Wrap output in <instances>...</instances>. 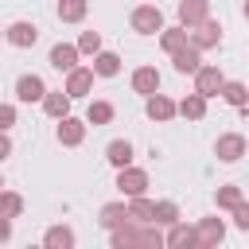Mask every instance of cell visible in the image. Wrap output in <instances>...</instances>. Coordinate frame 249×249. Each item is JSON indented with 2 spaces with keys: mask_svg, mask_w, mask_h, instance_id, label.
Masks as SVG:
<instances>
[{
  "mask_svg": "<svg viewBox=\"0 0 249 249\" xmlns=\"http://www.w3.org/2000/svg\"><path fill=\"white\" fill-rule=\"evenodd\" d=\"M113 245L117 249H128V245H144V249H160L163 245V237L156 233V230H136V226H117L113 230Z\"/></svg>",
  "mask_w": 249,
  "mask_h": 249,
  "instance_id": "cell-1",
  "label": "cell"
},
{
  "mask_svg": "<svg viewBox=\"0 0 249 249\" xmlns=\"http://www.w3.org/2000/svg\"><path fill=\"white\" fill-rule=\"evenodd\" d=\"M132 31H140V35H156V31H163V16H160V8H156V4L136 8V12H132Z\"/></svg>",
  "mask_w": 249,
  "mask_h": 249,
  "instance_id": "cell-2",
  "label": "cell"
},
{
  "mask_svg": "<svg viewBox=\"0 0 249 249\" xmlns=\"http://www.w3.org/2000/svg\"><path fill=\"white\" fill-rule=\"evenodd\" d=\"M222 86H226V78H222L218 66H198V70H195V93L214 97V93H222Z\"/></svg>",
  "mask_w": 249,
  "mask_h": 249,
  "instance_id": "cell-3",
  "label": "cell"
},
{
  "mask_svg": "<svg viewBox=\"0 0 249 249\" xmlns=\"http://www.w3.org/2000/svg\"><path fill=\"white\" fill-rule=\"evenodd\" d=\"M214 152H218V160H222V163H233V160H241V156H245V136L226 132V136H218Z\"/></svg>",
  "mask_w": 249,
  "mask_h": 249,
  "instance_id": "cell-4",
  "label": "cell"
},
{
  "mask_svg": "<svg viewBox=\"0 0 249 249\" xmlns=\"http://www.w3.org/2000/svg\"><path fill=\"white\" fill-rule=\"evenodd\" d=\"M117 187H121V195L136 198V195H144V187H148V175H144L140 167H121V175H117Z\"/></svg>",
  "mask_w": 249,
  "mask_h": 249,
  "instance_id": "cell-5",
  "label": "cell"
},
{
  "mask_svg": "<svg viewBox=\"0 0 249 249\" xmlns=\"http://www.w3.org/2000/svg\"><path fill=\"white\" fill-rule=\"evenodd\" d=\"M89 86H93V66H74L70 78H66V93L70 97H86Z\"/></svg>",
  "mask_w": 249,
  "mask_h": 249,
  "instance_id": "cell-6",
  "label": "cell"
},
{
  "mask_svg": "<svg viewBox=\"0 0 249 249\" xmlns=\"http://www.w3.org/2000/svg\"><path fill=\"white\" fill-rule=\"evenodd\" d=\"M43 93H47V86H43L39 74H23V78L16 82V97L27 101V105H31V101H43Z\"/></svg>",
  "mask_w": 249,
  "mask_h": 249,
  "instance_id": "cell-7",
  "label": "cell"
},
{
  "mask_svg": "<svg viewBox=\"0 0 249 249\" xmlns=\"http://www.w3.org/2000/svg\"><path fill=\"white\" fill-rule=\"evenodd\" d=\"M226 237V226L218 222V218H206L198 230H195V245H202V249H210V245H218Z\"/></svg>",
  "mask_w": 249,
  "mask_h": 249,
  "instance_id": "cell-8",
  "label": "cell"
},
{
  "mask_svg": "<svg viewBox=\"0 0 249 249\" xmlns=\"http://www.w3.org/2000/svg\"><path fill=\"white\" fill-rule=\"evenodd\" d=\"M51 66L70 74V70L78 66V47H70V43H54V47H51Z\"/></svg>",
  "mask_w": 249,
  "mask_h": 249,
  "instance_id": "cell-9",
  "label": "cell"
},
{
  "mask_svg": "<svg viewBox=\"0 0 249 249\" xmlns=\"http://www.w3.org/2000/svg\"><path fill=\"white\" fill-rule=\"evenodd\" d=\"M4 35H8V43H12V47H31V43L39 39V27H35V23H23V19H19V23H12V27L4 31Z\"/></svg>",
  "mask_w": 249,
  "mask_h": 249,
  "instance_id": "cell-10",
  "label": "cell"
},
{
  "mask_svg": "<svg viewBox=\"0 0 249 249\" xmlns=\"http://www.w3.org/2000/svg\"><path fill=\"white\" fill-rule=\"evenodd\" d=\"M171 54H175V70H179V74H195V70L202 66V62H198V47H195V43H183V47H179V51H171Z\"/></svg>",
  "mask_w": 249,
  "mask_h": 249,
  "instance_id": "cell-11",
  "label": "cell"
},
{
  "mask_svg": "<svg viewBox=\"0 0 249 249\" xmlns=\"http://www.w3.org/2000/svg\"><path fill=\"white\" fill-rule=\"evenodd\" d=\"M179 109H175V101L171 97H163V93H148V117L152 121H171Z\"/></svg>",
  "mask_w": 249,
  "mask_h": 249,
  "instance_id": "cell-12",
  "label": "cell"
},
{
  "mask_svg": "<svg viewBox=\"0 0 249 249\" xmlns=\"http://www.w3.org/2000/svg\"><path fill=\"white\" fill-rule=\"evenodd\" d=\"M179 19H183V27L202 23V19H206V0H183V4H179Z\"/></svg>",
  "mask_w": 249,
  "mask_h": 249,
  "instance_id": "cell-13",
  "label": "cell"
},
{
  "mask_svg": "<svg viewBox=\"0 0 249 249\" xmlns=\"http://www.w3.org/2000/svg\"><path fill=\"white\" fill-rule=\"evenodd\" d=\"M132 89H136V93H156V89H160V74H156L152 66H140V70L132 74Z\"/></svg>",
  "mask_w": 249,
  "mask_h": 249,
  "instance_id": "cell-14",
  "label": "cell"
},
{
  "mask_svg": "<svg viewBox=\"0 0 249 249\" xmlns=\"http://www.w3.org/2000/svg\"><path fill=\"white\" fill-rule=\"evenodd\" d=\"M82 132H86V128H82V121H74L70 113H66V117H58V140H62V144H82Z\"/></svg>",
  "mask_w": 249,
  "mask_h": 249,
  "instance_id": "cell-15",
  "label": "cell"
},
{
  "mask_svg": "<svg viewBox=\"0 0 249 249\" xmlns=\"http://www.w3.org/2000/svg\"><path fill=\"white\" fill-rule=\"evenodd\" d=\"M105 160H109L117 171H121V167H128V160H132V144H128V140H113V144L105 148Z\"/></svg>",
  "mask_w": 249,
  "mask_h": 249,
  "instance_id": "cell-16",
  "label": "cell"
},
{
  "mask_svg": "<svg viewBox=\"0 0 249 249\" xmlns=\"http://www.w3.org/2000/svg\"><path fill=\"white\" fill-rule=\"evenodd\" d=\"M218 39H222V27H218L214 19H202V23H198V35H195L191 43H195V47L202 51V47H214Z\"/></svg>",
  "mask_w": 249,
  "mask_h": 249,
  "instance_id": "cell-17",
  "label": "cell"
},
{
  "mask_svg": "<svg viewBox=\"0 0 249 249\" xmlns=\"http://www.w3.org/2000/svg\"><path fill=\"white\" fill-rule=\"evenodd\" d=\"M121 70V58L113 54V51H97L93 54V74H101V78H113Z\"/></svg>",
  "mask_w": 249,
  "mask_h": 249,
  "instance_id": "cell-18",
  "label": "cell"
},
{
  "mask_svg": "<svg viewBox=\"0 0 249 249\" xmlns=\"http://www.w3.org/2000/svg\"><path fill=\"white\" fill-rule=\"evenodd\" d=\"M43 109H47L51 117H66V113H70V93H66V89H58V93H43Z\"/></svg>",
  "mask_w": 249,
  "mask_h": 249,
  "instance_id": "cell-19",
  "label": "cell"
},
{
  "mask_svg": "<svg viewBox=\"0 0 249 249\" xmlns=\"http://www.w3.org/2000/svg\"><path fill=\"white\" fill-rule=\"evenodd\" d=\"M152 214H156V202H148L144 195H136L132 206H128V218L132 222H152Z\"/></svg>",
  "mask_w": 249,
  "mask_h": 249,
  "instance_id": "cell-20",
  "label": "cell"
},
{
  "mask_svg": "<svg viewBox=\"0 0 249 249\" xmlns=\"http://www.w3.org/2000/svg\"><path fill=\"white\" fill-rule=\"evenodd\" d=\"M124 218H128V206H121V202H109V206L101 210V226H105V230H117Z\"/></svg>",
  "mask_w": 249,
  "mask_h": 249,
  "instance_id": "cell-21",
  "label": "cell"
},
{
  "mask_svg": "<svg viewBox=\"0 0 249 249\" xmlns=\"http://www.w3.org/2000/svg\"><path fill=\"white\" fill-rule=\"evenodd\" d=\"M82 16H86V0H58V19L78 23Z\"/></svg>",
  "mask_w": 249,
  "mask_h": 249,
  "instance_id": "cell-22",
  "label": "cell"
},
{
  "mask_svg": "<svg viewBox=\"0 0 249 249\" xmlns=\"http://www.w3.org/2000/svg\"><path fill=\"white\" fill-rule=\"evenodd\" d=\"M175 109H179L183 117H191V121H198V117L206 113V97H202V93H191V97H187L183 105H175Z\"/></svg>",
  "mask_w": 249,
  "mask_h": 249,
  "instance_id": "cell-23",
  "label": "cell"
},
{
  "mask_svg": "<svg viewBox=\"0 0 249 249\" xmlns=\"http://www.w3.org/2000/svg\"><path fill=\"white\" fill-rule=\"evenodd\" d=\"M51 249H70L74 245V233L66 230V226H54V230H47V237H43Z\"/></svg>",
  "mask_w": 249,
  "mask_h": 249,
  "instance_id": "cell-24",
  "label": "cell"
},
{
  "mask_svg": "<svg viewBox=\"0 0 249 249\" xmlns=\"http://www.w3.org/2000/svg\"><path fill=\"white\" fill-rule=\"evenodd\" d=\"M183 43H187V27H167V31L160 35V47H163V51H179Z\"/></svg>",
  "mask_w": 249,
  "mask_h": 249,
  "instance_id": "cell-25",
  "label": "cell"
},
{
  "mask_svg": "<svg viewBox=\"0 0 249 249\" xmlns=\"http://www.w3.org/2000/svg\"><path fill=\"white\" fill-rule=\"evenodd\" d=\"M222 97H226L230 105H237V109H241V105L249 101V89H245L241 82H226V86H222Z\"/></svg>",
  "mask_w": 249,
  "mask_h": 249,
  "instance_id": "cell-26",
  "label": "cell"
},
{
  "mask_svg": "<svg viewBox=\"0 0 249 249\" xmlns=\"http://www.w3.org/2000/svg\"><path fill=\"white\" fill-rule=\"evenodd\" d=\"M167 245H195V230L191 226H179V222H171V233H167Z\"/></svg>",
  "mask_w": 249,
  "mask_h": 249,
  "instance_id": "cell-27",
  "label": "cell"
},
{
  "mask_svg": "<svg viewBox=\"0 0 249 249\" xmlns=\"http://www.w3.org/2000/svg\"><path fill=\"white\" fill-rule=\"evenodd\" d=\"M86 117H89V124H109V121H113V105H109V101H93Z\"/></svg>",
  "mask_w": 249,
  "mask_h": 249,
  "instance_id": "cell-28",
  "label": "cell"
},
{
  "mask_svg": "<svg viewBox=\"0 0 249 249\" xmlns=\"http://www.w3.org/2000/svg\"><path fill=\"white\" fill-rule=\"evenodd\" d=\"M19 210H23V198L12 195V191H0V214H4V218H16Z\"/></svg>",
  "mask_w": 249,
  "mask_h": 249,
  "instance_id": "cell-29",
  "label": "cell"
},
{
  "mask_svg": "<svg viewBox=\"0 0 249 249\" xmlns=\"http://www.w3.org/2000/svg\"><path fill=\"white\" fill-rule=\"evenodd\" d=\"M152 222H163V226L179 222V206H175V202H156V214H152Z\"/></svg>",
  "mask_w": 249,
  "mask_h": 249,
  "instance_id": "cell-30",
  "label": "cell"
},
{
  "mask_svg": "<svg viewBox=\"0 0 249 249\" xmlns=\"http://www.w3.org/2000/svg\"><path fill=\"white\" fill-rule=\"evenodd\" d=\"M78 51H86V54H97V51H101V35H97V31H82V39H78Z\"/></svg>",
  "mask_w": 249,
  "mask_h": 249,
  "instance_id": "cell-31",
  "label": "cell"
},
{
  "mask_svg": "<svg viewBox=\"0 0 249 249\" xmlns=\"http://www.w3.org/2000/svg\"><path fill=\"white\" fill-rule=\"evenodd\" d=\"M237 202H241V191H237V187H222V191H218V206H226V210H233Z\"/></svg>",
  "mask_w": 249,
  "mask_h": 249,
  "instance_id": "cell-32",
  "label": "cell"
},
{
  "mask_svg": "<svg viewBox=\"0 0 249 249\" xmlns=\"http://www.w3.org/2000/svg\"><path fill=\"white\" fill-rule=\"evenodd\" d=\"M12 124H16V109L12 105H0V132H8Z\"/></svg>",
  "mask_w": 249,
  "mask_h": 249,
  "instance_id": "cell-33",
  "label": "cell"
},
{
  "mask_svg": "<svg viewBox=\"0 0 249 249\" xmlns=\"http://www.w3.org/2000/svg\"><path fill=\"white\" fill-rule=\"evenodd\" d=\"M233 222H237L241 230H249V202H237V206H233Z\"/></svg>",
  "mask_w": 249,
  "mask_h": 249,
  "instance_id": "cell-34",
  "label": "cell"
},
{
  "mask_svg": "<svg viewBox=\"0 0 249 249\" xmlns=\"http://www.w3.org/2000/svg\"><path fill=\"white\" fill-rule=\"evenodd\" d=\"M8 237H12V222L0 214V241H8Z\"/></svg>",
  "mask_w": 249,
  "mask_h": 249,
  "instance_id": "cell-35",
  "label": "cell"
},
{
  "mask_svg": "<svg viewBox=\"0 0 249 249\" xmlns=\"http://www.w3.org/2000/svg\"><path fill=\"white\" fill-rule=\"evenodd\" d=\"M4 156H12V140L0 132V160H4Z\"/></svg>",
  "mask_w": 249,
  "mask_h": 249,
  "instance_id": "cell-36",
  "label": "cell"
},
{
  "mask_svg": "<svg viewBox=\"0 0 249 249\" xmlns=\"http://www.w3.org/2000/svg\"><path fill=\"white\" fill-rule=\"evenodd\" d=\"M245 16H249V4H245Z\"/></svg>",
  "mask_w": 249,
  "mask_h": 249,
  "instance_id": "cell-37",
  "label": "cell"
},
{
  "mask_svg": "<svg viewBox=\"0 0 249 249\" xmlns=\"http://www.w3.org/2000/svg\"><path fill=\"white\" fill-rule=\"evenodd\" d=\"M0 187H4V183H0Z\"/></svg>",
  "mask_w": 249,
  "mask_h": 249,
  "instance_id": "cell-38",
  "label": "cell"
}]
</instances>
